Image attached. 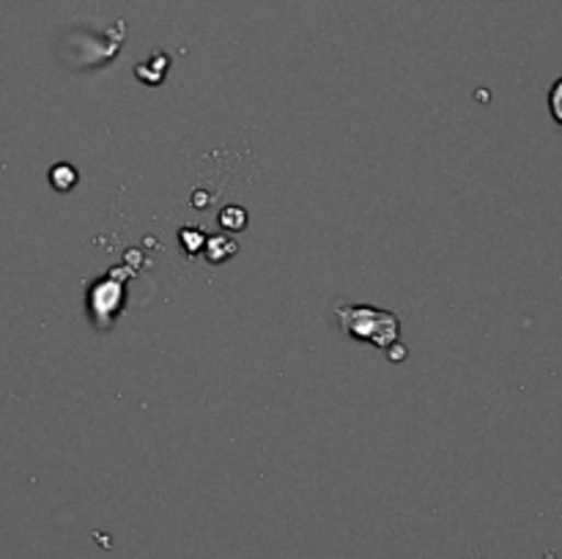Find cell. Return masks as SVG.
<instances>
[{
    "label": "cell",
    "instance_id": "6da1fadb",
    "mask_svg": "<svg viewBox=\"0 0 562 559\" xmlns=\"http://www.w3.org/2000/svg\"><path fill=\"white\" fill-rule=\"evenodd\" d=\"M337 318L343 321V332H348L357 340L379 345V349H392L401 332L395 312L376 310L368 305H346L337 307Z\"/></svg>",
    "mask_w": 562,
    "mask_h": 559
},
{
    "label": "cell",
    "instance_id": "3957f363",
    "mask_svg": "<svg viewBox=\"0 0 562 559\" xmlns=\"http://www.w3.org/2000/svg\"><path fill=\"white\" fill-rule=\"evenodd\" d=\"M474 559H483V557H480V554H474ZM543 559H560V557H557V554L549 548V551L543 554Z\"/></svg>",
    "mask_w": 562,
    "mask_h": 559
},
{
    "label": "cell",
    "instance_id": "7a4b0ae2",
    "mask_svg": "<svg viewBox=\"0 0 562 559\" xmlns=\"http://www.w3.org/2000/svg\"><path fill=\"white\" fill-rule=\"evenodd\" d=\"M549 113L554 124L562 129V77H557L549 88Z\"/></svg>",
    "mask_w": 562,
    "mask_h": 559
}]
</instances>
